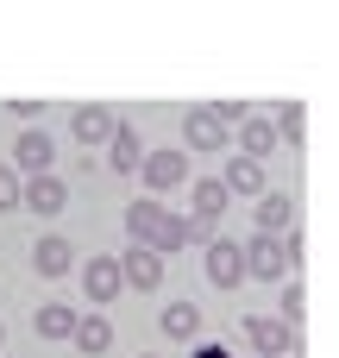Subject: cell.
I'll list each match as a JSON object with an SVG mask.
<instances>
[{
  "mask_svg": "<svg viewBox=\"0 0 339 358\" xmlns=\"http://www.w3.org/2000/svg\"><path fill=\"white\" fill-rule=\"evenodd\" d=\"M239 145H245L239 157H252V164H264V157H271V151H277L283 138H277V126H271V120H239Z\"/></svg>",
  "mask_w": 339,
  "mask_h": 358,
  "instance_id": "17",
  "label": "cell"
},
{
  "mask_svg": "<svg viewBox=\"0 0 339 358\" xmlns=\"http://www.w3.org/2000/svg\"><path fill=\"white\" fill-rule=\"evenodd\" d=\"M120 289H126V277H120V258H88V264H82V296H88L94 308H101V302H113Z\"/></svg>",
  "mask_w": 339,
  "mask_h": 358,
  "instance_id": "11",
  "label": "cell"
},
{
  "mask_svg": "<svg viewBox=\"0 0 339 358\" xmlns=\"http://www.w3.org/2000/svg\"><path fill=\"white\" fill-rule=\"evenodd\" d=\"M245 346H252L258 358H296L302 334H296V327H283L277 315H245Z\"/></svg>",
  "mask_w": 339,
  "mask_h": 358,
  "instance_id": "2",
  "label": "cell"
},
{
  "mask_svg": "<svg viewBox=\"0 0 339 358\" xmlns=\"http://www.w3.org/2000/svg\"><path fill=\"white\" fill-rule=\"evenodd\" d=\"M69 132H75V145H107V138L120 132V113H113L107 101H82V107L69 113Z\"/></svg>",
  "mask_w": 339,
  "mask_h": 358,
  "instance_id": "5",
  "label": "cell"
},
{
  "mask_svg": "<svg viewBox=\"0 0 339 358\" xmlns=\"http://www.w3.org/2000/svg\"><path fill=\"white\" fill-rule=\"evenodd\" d=\"M19 195H25V176L13 164H0V208H19Z\"/></svg>",
  "mask_w": 339,
  "mask_h": 358,
  "instance_id": "23",
  "label": "cell"
},
{
  "mask_svg": "<svg viewBox=\"0 0 339 358\" xmlns=\"http://www.w3.org/2000/svg\"><path fill=\"white\" fill-rule=\"evenodd\" d=\"M31 271H38L44 283H63V277L75 271V245H69L63 233H44V239L31 245Z\"/></svg>",
  "mask_w": 339,
  "mask_h": 358,
  "instance_id": "9",
  "label": "cell"
},
{
  "mask_svg": "<svg viewBox=\"0 0 339 358\" xmlns=\"http://www.w3.org/2000/svg\"><path fill=\"white\" fill-rule=\"evenodd\" d=\"M226 132H233V126L214 113V101H208V107H189V120H182L189 151H220V145H226Z\"/></svg>",
  "mask_w": 339,
  "mask_h": 358,
  "instance_id": "10",
  "label": "cell"
},
{
  "mask_svg": "<svg viewBox=\"0 0 339 358\" xmlns=\"http://www.w3.org/2000/svg\"><path fill=\"white\" fill-rule=\"evenodd\" d=\"M138 164H145V145H138V132L120 120V132L107 138V170H120V176H138Z\"/></svg>",
  "mask_w": 339,
  "mask_h": 358,
  "instance_id": "14",
  "label": "cell"
},
{
  "mask_svg": "<svg viewBox=\"0 0 339 358\" xmlns=\"http://www.w3.org/2000/svg\"><path fill=\"white\" fill-rule=\"evenodd\" d=\"M50 164H57V145H50V132L25 126V132L13 138V170H19V176H50Z\"/></svg>",
  "mask_w": 339,
  "mask_h": 358,
  "instance_id": "6",
  "label": "cell"
},
{
  "mask_svg": "<svg viewBox=\"0 0 339 358\" xmlns=\"http://www.w3.org/2000/svg\"><path fill=\"white\" fill-rule=\"evenodd\" d=\"M201 264H208V283H214V289H239V283H245V252H239L233 239L201 245Z\"/></svg>",
  "mask_w": 339,
  "mask_h": 358,
  "instance_id": "7",
  "label": "cell"
},
{
  "mask_svg": "<svg viewBox=\"0 0 339 358\" xmlns=\"http://www.w3.org/2000/svg\"><path fill=\"white\" fill-rule=\"evenodd\" d=\"M138 176H145V195H151V201H164L170 189H182V182H189V151H145Z\"/></svg>",
  "mask_w": 339,
  "mask_h": 358,
  "instance_id": "3",
  "label": "cell"
},
{
  "mask_svg": "<svg viewBox=\"0 0 339 358\" xmlns=\"http://www.w3.org/2000/svg\"><path fill=\"white\" fill-rule=\"evenodd\" d=\"M195 358H233V346H226V340H201V346H195Z\"/></svg>",
  "mask_w": 339,
  "mask_h": 358,
  "instance_id": "24",
  "label": "cell"
},
{
  "mask_svg": "<svg viewBox=\"0 0 339 358\" xmlns=\"http://www.w3.org/2000/svg\"><path fill=\"white\" fill-rule=\"evenodd\" d=\"M157 327H164L176 346H201V308H195V302H170V308L157 315Z\"/></svg>",
  "mask_w": 339,
  "mask_h": 358,
  "instance_id": "13",
  "label": "cell"
},
{
  "mask_svg": "<svg viewBox=\"0 0 339 358\" xmlns=\"http://www.w3.org/2000/svg\"><path fill=\"white\" fill-rule=\"evenodd\" d=\"M245 252V277H258V283H289V258H283V239H245L239 245Z\"/></svg>",
  "mask_w": 339,
  "mask_h": 358,
  "instance_id": "4",
  "label": "cell"
},
{
  "mask_svg": "<svg viewBox=\"0 0 339 358\" xmlns=\"http://www.w3.org/2000/svg\"><path fill=\"white\" fill-rule=\"evenodd\" d=\"M302 308H308L302 283H283V302H277V321H283V327H296V321H302Z\"/></svg>",
  "mask_w": 339,
  "mask_h": 358,
  "instance_id": "22",
  "label": "cell"
},
{
  "mask_svg": "<svg viewBox=\"0 0 339 358\" xmlns=\"http://www.w3.org/2000/svg\"><path fill=\"white\" fill-rule=\"evenodd\" d=\"M69 340H75V352L101 358V352H107V346H113V321H107V315H82V321H75V334H69Z\"/></svg>",
  "mask_w": 339,
  "mask_h": 358,
  "instance_id": "18",
  "label": "cell"
},
{
  "mask_svg": "<svg viewBox=\"0 0 339 358\" xmlns=\"http://www.w3.org/2000/svg\"><path fill=\"white\" fill-rule=\"evenodd\" d=\"M0 340H6V327H0Z\"/></svg>",
  "mask_w": 339,
  "mask_h": 358,
  "instance_id": "25",
  "label": "cell"
},
{
  "mask_svg": "<svg viewBox=\"0 0 339 358\" xmlns=\"http://www.w3.org/2000/svg\"><path fill=\"white\" fill-rule=\"evenodd\" d=\"M189 195H195V220H220L226 201H233L220 176H189Z\"/></svg>",
  "mask_w": 339,
  "mask_h": 358,
  "instance_id": "16",
  "label": "cell"
},
{
  "mask_svg": "<svg viewBox=\"0 0 339 358\" xmlns=\"http://www.w3.org/2000/svg\"><path fill=\"white\" fill-rule=\"evenodd\" d=\"M145 358H157V352H145Z\"/></svg>",
  "mask_w": 339,
  "mask_h": 358,
  "instance_id": "26",
  "label": "cell"
},
{
  "mask_svg": "<svg viewBox=\"0 0 339 358\" xmlns=\"http://www.w3.org/2000/svg\"><path fill=\"white\" fill-rule=\"evenodd\" d=\"M120 277H126L132 289H157V283H164V258L145 252V245H132V252L120 258Z\"/></svg>",
  "mask_w": 339,
  "mask_h": 358,
  "instance_id": "15",
  "label": "cell"
},
{
  "mask_svg": "<svg viewBox=\"0 0 339 358\" xmlns=\"http://www.w3.org/2000/svg\"><path fill=\"white\" fill-rule=\"evenodd\" d=\"M126 233H132V245H145V252H157V258H170V252L189 245V227H182L164 201H151V195H138V201L126 208Z\"/></svg>",
  "mask_w": 339,
  "mask_h": 358,
  "instance_id": "1",
  "label": "cell"
},
{
  "mask_svg": "<svg viewBox=\"0 0 339 358\" xmlns=\"http://www.w3.org/2000/svg\"><path fill=\"white\" fill-rule=\"evenodd\" d=\"M271 126H277V138H289V145H302V132H308V113H302V101H283Z\"/></svg>",
  "mask_w": 339,
  "mask_h": 358,
  "instance_id": "21",
  "label": "cell"
},
{
  "mask_svg": "<svg viewBox=\"0 0 339 358\" xmlns=\"http://www.w3.org/2000/svg\"><path fill=\"white\" fill-rule=\"evenodd\" d=\"M19 201H25L38 220H57V214L69 208V182H63L57 170H50V176H25V195H19Z\"/></svg>",
  "mask_w": 339,
  "mask_h": 358,
  "instance_id": "8",
  "label": "cell"
},
{
  "mask_svg": "<svg viewBox=\"0 0 339 358\" xmlns=\"http://www.w3.org/2000/svg\"><path fill=\"white\" fill-rule=\"evenodd\" d=\"M252 214H258V233H264V239H283V233L296 227V201H289L283 189H264Z\"/></svg>",
  "mask_w": 339,
  "mask_h": 358,
  "instance_id": "12",
  "label": "cell"
},
{
  "mask_svg": "<svg viewBox=\"0 0 339 358\" xmlns=\"http://www.w3.org/2000/svg\"><path fill=\"white\" fill-rule=\"evenodd\" d=\"M75 321H82V315H75L69 302H44V308H38V334H44V340H69Z\"/></svg>",
  "mask_w": 339,
  "mask_h": 358,
  "instance_id": "20",
  "label": "cell"
},
{
  "mask_svg": "<svg viewBox=\"0 0 339 358\" xmlns=\"http://www.w3.org/2000/svg\"><path fill=\"white\" fill-rule=\"evenodd\" d=\"M220 182H226V195H252V201H258V195H264V164H252V157H233Z\"/></svg>",
  "mask_w": 339,
  "mask_h": 358,
  "instance_id": "19",
  "label": "cell"
}]
</instances>
